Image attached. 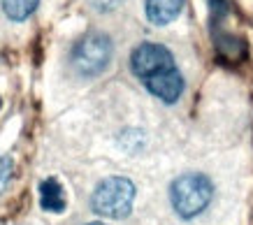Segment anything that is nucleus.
<instances>
[{
  "mask_svg": "<svg viewBox=\"0 0 253 225\" xmlns=\"http://www.w3.org/2000/svg\"><path fill=\"white\" fill-rule=\"evenodd\" d=\"M214 200V181L202 172H184L169 186V202L176 216L191 221L200 216Z\"/></svg>",
  "mask_w": 253,
  "mask_h": 225,
  "instance_id": "1",
  "label": "nucleus"
},
{
  "mask_svg": "<svg viewBox=\"0 0 253 225\" xmlns=\"http://www.w3.org/2000/svg\"><path fill=\"white\" fill-rule=\"evenodd\" d=\"M135 195H137V188L130 179L126 177H107L102 179L95 190L91 195V209L98 214V216L105 218H126L130 216L132 204H135Z\"/></svg>",
  "mask_w": 253,
  "mask_h": 225,
  "instance_id": "2",
  "label": "nucleus"
},
{
  "mask_svg": "<svg viewBox=\"0 0 253 225\" xmlns=\"http://www.w3.org/2000/svg\"><path fill=\"white\" fill-rule=\"evenodd\" d=\"M114 54V44L105 33H88L72 47L70 63L79 77H98L107 70Z\"/></svg>",
  "mask_w": 253,
  "mask_h": 225,
  "instance_id": "3",
  "label": "nucleus"
},
{
  "mask_svg": "<svg viewBox=\"0 0 253 225\" xmlns=\"http://www.w3.org/2000/svg\"><path fill=\"white\" fill-rule=\"evenodd\" d=\"M174 65V56L168 47H163L158 42H142L139 47L132 49L130 54V70L132 75L142 81L156 77L165 70H172Z\"/></svg>",
  "mask_w": 253,
  "mask_h": 225,
  "instance_id": "4",
  "label": "nucleus"
},
{
  "mask_svg": "<svg viewBox=\"0 0 253 225\" xmlns=\"http://www.w3.org/2000/svg\"><path fill=\"white\" fill-rule=\"evenodd\" d=\"M142 84L146 86V91L154 95V98H158V100L165 102V105H174V102L184 95V88H186L184 77H181V72L176 70V68L161 72V75L146 79Z\"/></svg>",
  "mask_w": 253,
  "mask_h": 225,
  "instance_id": "5",
  "label": "nucleus"
},
{
  "mask_svg": "<svg viewBox=\"0 0 253 225\" xmlns=\"http://www.w3.org/2000/svg\"><path fill=\"white\" fill-rule=\"evenodd\" d=\"M181 9H184V0H146L144 2L146 19L156 26H168L181 14Z\"/></svg>",
  "mask_w": 253,
  "mask_h": 225,
  "instance_id": "6",
  "label": "nucleus"
},
{
  "mask_svg": "<svg viewBox=\"0 0 253 225\" xmlns=\"http://www.w3.org/2000/svg\"><path fill=\"white\" fill-rule=\"evenodd\" d=\"M40 204L44 211H51V214H61L65 211V193H63V186L56 181V179H44L40 184Z\"/></svg>",
  "mask_w": 253,
  "mask_h": 225,
  "instance_id": "7",
  "label": "nucleus"
},
{
  "mask_svg": "<svg viewBox=\"0 0 253 225\" xmlns=\"http://www.w3.org/2000/svg\"><path fill=\"white\" fill-rule=\"evenodd\" d=\"M38 5L40 0H2V12L9 21H26Z\"/></svg>",
  "mask_w": 253,
  "mask_h": 225,
  "instance_id": "8",
  "label": "nucleus"
},
{
  "mask_svg": "<svg viewBox=\"0 0 253 225\" xmlns=\"http://www.w3.org/2000/svg\"><path fill=\"white\" fill-rule=\"evenodd\" d=\"M216 49H218V54H221L223 58H228V61H237V58H244L246 56V44L239 38L228 35V33H221V35L216 38Z\"/></svg>",
  "mask_w": 253,
  "mask_h": 225,
  "instance_id": "9",
  "label": "nucleus"
},
{
  "mask_svg": "<svg viewBox=\"0 0 253 225\" xmlns=\"http://www.w3.org/2000/svg\"><path fill=\"white\" fill-rule=\"evenodd\" d=\"M12 174H14V163L9 155H0V195L7 190L9 181H12Z\"/></svg>",
  "mask_w": 253,
  "mask_h": 225,
  "instance_id": "10",
  "label": "nucleus"
},
{
  "mask_svg": "<svg viewBox=\"0 0 253 225\" xmlns=\"http://www.w3.org/2000/svg\"><path fill=\"white\" fill-rule=\"evenodd\" d=\"M123 0H88V5H91L95 12H112L121 5Z\"/></svg>",
  "mask_w": 253,
  "mask_h": 225,
  "instance_id": "11",
  "label": "nucleus"
},
{
  "mask_svg": "<svg viewBox=\"0 0 253 225\" xmlns=\"http://www.w3.org/2000/svg\"><path fill=\"white\" fill-rule=\"evenodd\" d=\"M211 2V14L214 16H225L230 12V2L228 0H209Z\"/></svg>",
  "mask_w": 253,
  "mask_h": 225,
  "instance_id": "12",
  "label": "nucleus"
},
{
  "mask_svg": "<svg viewBox=\"0 0 253 225\" xmlns=\"http://www.w3.org/2000/svg\"><path fill=\"white\" fill-rule=\"evenodd\" d=\"M84 225H107V223H100V221H93V223H84Z\"/></svg>",
  "mask_w": 253,
  "mask_h": 225,
  "instance_id": "13",
  "label": "nucleus"
},
{
  "mask_svg": "<svg viewBox=\"0 0 253 225\" xmlns=\"http://www.w3.org/2000/svg\"><path fill=\"white\" fill-rule=\"evenodd\" d=\"M0 105H2V100H0Z\"/></svg>",
  "mask_w": 253,
  "mask_h": 225,
  "instance_id": "14",
  "label": "nucleus"
}]
</instances>
